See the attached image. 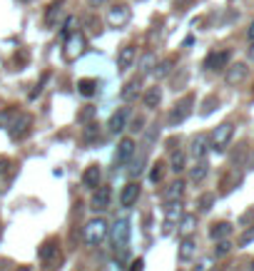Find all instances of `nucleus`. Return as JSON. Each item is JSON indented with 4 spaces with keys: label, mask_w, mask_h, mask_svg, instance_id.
<instances>
[{
    "label": "nucleus",
    "mask_w": 254,
    "mask_h": 271,
    "mask_svg": "<svg viewBox=\"0 0 254 271\" xmlns=\"http://www.w3.org/2000/svg\"><path fill=\"white\" fill-rule=\"evenodd\" d=\"M38 256H40V261H43V269H45V271H55V269L60 266V261H63L60 241H58V239H48V241H43V246H40Z\"/></svg>",
    "instance_id": "obj_1"
},
{
    "label": "nucleus",
    "mask_w": 254,
    "mask_h": 271,
    "mask_svg": "<svg viewBox=\"0 0 254 271\" xmlns=\"http://www.w3.org/2000/svg\"><path fill=\"white\" fill-rule=\"evenodd\" d=\"M107 231H110L107 221H105L102 216H95V219H90V221L85 224V241H87L90 246H100V244L105 241Z\"/></svg>",
    "instance_id": "obj_2"
},
{
    "label": "nucleus",
    "mask_w": 254,
    "mask_h": 271,
    "mask_svg": "<svg viewBox=\"0 0 254 271\" xmlns=\"http://www.w3.org/2000/svg\"><path fill=\"white\" fill-rule=\"evenodd\" d=\"M232 135H234V125H232V122H222V125L214 127V132L209 135V149H214L217 154H222L224 147L229 144Z\"/></svg>",
    "instance_id": "obj_3"
},
{
    "label": "nucleus",
    "mask_w": 254,
    "mask_h": 271,
    "mask_svg": "<svg viewBox=\"0 0 254 271\" xmlns=\"http://www.w3.org/2000/svg\"><path fill=\"white\" fill-rule=\"evenodd\" d=\"M83 53H85V35H83V33H70V35L65 38L63 58H65L68 63H73V60H78Z\"/></svg>",
    "instance_id": "obj_4"
},
{
    "label": "nucleus",
    "mask_w": 254,
    "mask_h": 271,
    "mask_svg": "<svg viewBox=\"0 0 254 271\" xmlns=\"http://www.w3.org/2000/svg\"><path fill=\"white\" fill-rule=\"evenodd\" d=\"M130 219H117L115 226H112V246L120 251V249H127L130 244Z\"/></svg>",
    "instance_id": "obj_5"
},
{
    "label": "nucleus",
    "mask_w": 254,
    "mask_h": 271,
    "mask_svg": "<svg viewBox=\"0 0 254 271\" xmlns=\"http://www.w3.org/2000/svg\"><path fill=\"white\" fill-rule=\"evenodd\" d=\"M130 18H132V10L127 5H112L110 13H107V25L115 28V30H122L130 23Z\"/></svg>",
    "instance_id": "obj_6"
},
{
    "label": "nucleus",
    "mask_w": 254,
    "mask_h": 271,
    "mask_svg": "<svg viewBox=\"0 0 254 271\" xmlns=\"http://www.w3.org/2000/svg\"><path fill=\"white\" fill-rule=\"evenodd\" d=\"M192 105H194V95L182 97V100L174 105V110L169 112V125H182V122L192 115Z\"/></svg>",
    "instance_id": "obj_7"
},
{
    "label": "nucleus",
    "mask_w": 254,
    "mask_h": 271,
    "mask_svg": "<svg viewBox=\"0 0 254 271\" xmlns=\"http://www.w3.org/2000/svg\"><path fill=\"white\" fill-rule=\"evenodd\" d=\"M8 130H10V139H15V142L25 139L30 135V130H33V115H18L15 122Z\"/></svg>",
    "instance_id": "obj_8"
},
{
    "label": "nucleus",
    "mask_w": 254,
    "mask_h": 271,
    "mask_svg": "<svg viewBox=\"0 0 254 271\" xmlns=\"http://www.w3.org/2000/svg\"><path fill=\"white\" fill-rule=\"evenodd\" d=\"M182 204H179V199L177 202H167V206H165V224H162V234H172L174 231V224L182 219Z\"/></svg>",
    "instance_id": "obj_9"
},
{
    "label": "nucleus",
    "mask_w": 254,
    "mask_h": 271,
    "mask_svg": "<svg viewBox=\"0 0 254 271\" xmlns=\"http://www.w3.org/2000/svg\"><path fill=\"white\" fill-rule=\"evenodd\" d=\"M232 60V50H214L204 58V70H224Z\"/></svg>",
    "instance_id": "obj_10"
},
{
    "label": "nucleus",
    "mask_w": 254,
    "mask_h": 271,
    "mask_svg": "<svg viewBox=\"0 0 254 271\" xmlns=\"http://www.w3.org/2000/svg\"><path fill=\"white\" fill-rule=\"evenodd\" d=\"M135 154V139L132 137H125L120 144H117V152H115V167H125Z\"/></svg>",
    "instance_id": "obj_11"
},
{
    "label": "nucleus",
    "mask_w": 254,
    "mask_h": 271,
    "mask_svg": "<svg viewBox=\"0 0 254 271\" xmlns=\"http://www.w3.org/2000/svg\"><path fill=\"white\" fill-rule=\"evenodd\" d=\"M247 72H249V68L244 65V63H234V65H227V72H224V82L227 85H239V82H244L247 80Z\"/></svg>",
    "instance_id": "obj_12"
},
{
    "label": "nucleus",
    "mask_w": 254,
    "mask_h": 271,
    "mask_svg": "<svg viewBox=\"0 0 254 271\" xmlns=\"http://www.w3.org/2000/svg\"><path fill=\"white\" fill-rule=\"evenodd\" d=\"M135 58H137V48H135V45H125V48H120V53H117V70H127V68H132Z\"/></svg>",
    "instance_id": "obj_13"
},
{
    "label": "nucleus",
    "mask_w": 254,
    "mask_h": 271,
    "mask_svg": "<svg viewBox=\"0 0 254 271\" xmlns=\"http://www.w3.org/2000/svg\"><path fill=\"white\" fill-rule=\"evenodd\" d=\"M137 197H140V184L137 182H127L122 187V192H120V204L122 206H132L137 202Z\"/></svg>",
    "instance_id": "obj_14"
},
{
    "label": "nucleus",
    "mask_w": 254,
    "mask_h": 271,
    "mask_svg": "<svg viewBox=\"0 0 254 271\" xmlns=\"http://www.w3.org/2000/svg\"><path fill=\"white\" fill-rule=\"evenodd\" d=\"M110 202H112L110 187H100V189L95 192V197H92V211H105V209L110 206Z\"/></svg>",
    "instance_id": "obj_15"
},
{
    "label": "nucleus",
    "mask_w": 254,
    "mask_h": 271,
    "mask_svg": "<svg viewBox=\"0 0 254 271\" xmlns=\"http://www.w3.org/2000/svg\"><path fill=\"white\" fill-rule=\"evenodd\" d=\"M194 254H197V241H194V236H187V234H184V239L179 241L177 256H179V261H192Z\"/></svg>",
    "instance_id": "obj_16"
},
{
    "label": "nucleus",
    "mask_w": 254,
    "mask_h": 271,
    "mask_svg": "<svg viewBox=\"0 0 254 271\" xmlns=\"http://www.w3.org/2000/svg\"><path fill=\"white\" fill-rule=\"evenodd\" d=\"M209 152V137L207 135H197L192 139V147H189V154L194 159H204V154Z\"/></svg>",
    "instance_id": "obj_17"
},
{
    "label": "nucleus",
    "mask_w": 254,
    "mask_h": 271,
    "mask_svg": "<svg viewBox=\"0 0 254 271\" xmlns=\"http://www.w3.org/2000/svg\"><path fill=\"white\" fill-rule=\"evenodd\" d=\"M100 179H102L100 164H90V167L85 169V174H83V184H85L87 189H97V187H100Z\"/></svg>",
    "instance_id": "obj_18"
},
{
    "label": "nucleus",
    "mask_w": 254,
    "mask_h": 271,
    "mask_svg": "<svg viewBox=\"0 0 254 271\" xmlns=\"http://www.w3.org/2000/svg\"><path fill=\"white\" fill-rule=\"evenodd\" d=\"M127 115H130V110H127V107H120L117 112H112L110 125H107V127H110V132H115V135H117V132H122V130H125V122H127Z\"/></svg>",
    "instance_id": "obj_19"
},
{
    "label": "nucleus",
    "mask_w": 254,
    "mask_h": 271,
    "mask_svg": "<svg viewBox=\"0 0 254 271\" xmlns=\"http://www.w3.org/2000/svg\"><path fill=\"white\" fill-rule=\"evenodd\" d=\"M182 194H184V182L182 179H177V182H172L169 187L162 189V199L165 202H177V199H182Z\"/></svg>",
    "instance_id": "obj_20"
},
{
    "label": "nucleus",
    "mask_w": 254,
    "mask_h": 271,
    "mask_svg": "<svg viewBox=\"0 0 254 271\" xmlns=\"http://www.w3.org/2000/svg\"><path fill=\"white\" fill-rule=\"evenodd\" d=\"M60 18H63V8H60V3H53L48 10H45V28H58V23H60Z\"/></svg>",
    "instance_id": "obj_21"
},
{
    "label": "nucleus",
    "mask_w": 254,
    "mask_h": 271,
    "mask_svg": "<svg viewBox=\"0 0 254 271\" xmlns=\"http://www.w3.org/2000/svg\"><path fill=\"white\" fill-rule=\"evenodd\" d=\"M229 234H232V224H229V221H217V224H212V229H209V239H214V241L229 239Z\"/></svg>",
    "instance_id": "obj_22"
},
{
    "label": "nucleus",
    "mask_w": 254,
    "mask_h": 271,
    "mask_svg": "<svg viewBox=\"0 0 254 271\" xmlns=\"http://www.w3.org/2000/svg\"><path fill=\"white\" fill-rule=\"evenodd\" d=\"M160 100H162V90L155 85V87H147V92L142 95V102H145V107L147 110H155L157 105H160Z\"/></svg>",
    "instance_id": "obj_23"
},
{
    "label": "nucleus",
    "mask_w": 254,
    "mask_h": 271,
    "mask_svg": "<svg viewBox=\"0 0 254 271\" xmlns=\"http://www.w3.org/2000/svg\"><path fill=\"white\" fill-rule=\"evenodd\" d=\"M140 87H142V80L135 77V80H130V82L125 85V90L120 92V97H122L125 102H130V100H135V97L140 95Z\"/></svg>",
    "instance_id": "obj_24"
},
{
    "label": "nucleus",
    "mask_w": 254,
    "mask_h": 271,
    "mask_svg": "<svg viewBox=\"0 0 254 271\" xmlns=\"http://www.w3.org/2000/svg\"><path fill=\"white\" fill-rule=\"evenodd\" d=\"M78 92H80L83 97H92V95L97 92V80H90V77H83V80L78 82Z\"/></svg>",
    "instance_id": "obj_25"
},
{
    "label": "nucleus",
    "mask_w": 254,
    "mask_h": 271,
    "mask_svg": "<svg viewBox=\"0 0 254 271\" xmlns=\"http://www.w3.org/2000/svg\"><path fill=\"white\" fill-rule=\"evenodd\" d=\"M207 174H209V164H207L204 159H197V164H194L192 172H189V179H192V182H202Z\"/></svg>",
    "instance_id": "obj_26"
},
{
    "label": "nucleus",
    "mask_w": 254,
    "mask_h": 271,
    "mask_svg": "<svg viewBox=\"0 0 254 271\" xmlns=\"http://www.w3.org/2000/svg\"><path fill=\"white\" fill-rule=\"evenodd\" d=\"M20 112L15 110V107H8V110H3L0 112V127H10L13 122H15V117H18Z\"/></svg>",
    "instance_id": "obj_27"
},
{
    "label": "nucleus",
    "mask_w": 254,
    "mask_h": 271,
    "mask_svg": "<svg viewBox=\"0 0 254 271\" xmlns=\"http://www.w3.org/2000/svg\"><path fill=\"white\" fill-rule=\"evenodd\" d=\"M155 65H157L155 55H152V53H145V55H142V60H140V72H142V75H147V72H152V70H155Z\"/></svg>",
    "instance_id": "obj_28"
},
{
    "label": "nucleus",
    "mask_w": 254,
    "mask_h": 271,
    "mask_svg": "<svg viewBox=\"0 0 254 271\" xmlns=\"http://www.w3.org/2000/svg\"><path fill=\"white\" fill-rule=\"evenodd\" d=\"M83 135H85V142H95V139L100 137V125H97V122H87Z\"/></svg>",
    "instance_id": "obj_29"
},
{
    "label": "nucleus",
    "mask_w": 254,
    "mask_h": 271,
    "mask_svg": "<svg viewBox=\"0 0 254 271\" xmlns=\"http://www.w3.org/2000/svg\"><path fill=\"white\" fill-rule=\"evenodd\" d=\"M172 65H174V60H162L160 65H155L157 70H155V75H157V80H162V77H167L169 72H172Z\"/></svg>",
    "instance_id": "obj_30"
},
{
    "label": "nucleus",
    "mask_w": 254,
    "mask_h": 271,
    "mask_svg": "<svg viewBox=\"0 0 254 271\" xmlns=\"http://www.w3.org/2000/svg\"><path fill=\"white\" fill-rule=\"evenodd\" d=\"M172 172L174 174H179V172H184V154L177 149V152H172Z\"/></svg>",
    "instance_id": "obj_31"
},
{
    "label": "nucleus",
    "mask_w": 254,
    "mask_h": 271,
    "mask_svg": "<svg viewBox=\"0 0 254 271\" xmlns=\"http://www.w3.org/2000/svg\"><path fill=\"white\" fill-rule=\"evenodd\" d=\"M194 224H197V216H194V214H187V216L182 214V224H179V231H182V234H189V231L194 229Z\"/></svg>",
    "instance_id": "obj_32"
},
{
    "label": "nucleus",
    "mask_w": 254,
    "mask_h": 271,
    "mask_svg": "<svg viewBox=\"0 0 254 271\" xmlns=\"http://www.w3.org/2000/svg\"><path fill=\"white\" fill-rule=\"evenodd\" d=\"M95 115H97V107L87 105V107H85V110L78 115V122H80V125H85V122H92V117H95Z\"/></svg>",
    "instance_id": "obj_33"
},
{
    "label": "nucleus",
    "mask_w": 254,
    "mask_h": 271,
    "mask_svg": "<svg viewBox=\"0 0 254 271\" xmlns=\"http://www.w3.org/2000/svg\"><path fill=\"white\" fill-rule=\"evenodd\" d=\"M162 174H165V164H162V162H155L152 169H150V182L157 184V182L162 179Z\"/></svg>",
    "instance_id": "obj_34"
},
{
    "label": "nucleus",
    "mask_w": 254,
    "mask_h": 271,
    "mask_svg": "<svg viewBox=\"0 0 254 271\" xmlns=\"http://www.w3.org/2000/svg\"><path fill=\"white\" fill-rule=\"evenodd\" d=\"M232 251V241L229 239H219L217 246H214V256H227Z\"/></svg>",
    "instance_id": "obj_35"
},
{
    "label": "nucleus",
    "mask_w": 254,
    "mask_h": 271,
    "mask_svg": "<svg viewBox=\"0 0 254 271\" xmlns=\"http://www.w3.org/2000/svg\"><path fill=\"white\" fill-rule=\"evenodd\" d=\"M132 157H135V154H132ZM142 164H145V154L135 157V159H132V167H130V174H132V177H140V174H142V169H145Z\"/></svg>",
    "instance_id": "obj_36"
},
{
    "label": "nucleus",
    "mask_w": 254,
    "mask_h": 271,
    "mask_svg": "<svg viewBox=\"0 0 254 271\" xmlns=\"http://www.w3.org/2000/svg\"><path fill=\"white\" fill-rule=\"evenodd\" d=\"M212 204H214V194H202V197H199V202H197L199 211H209V209H212Z\"/></svg>",
    "instance_id": "obj_37"
},
{
    "label": "nucleus",
    "mask_w": 254,
    "mask_h": 271,
    "mask_svg": "<svg viewBox=\"0 0 254 271\" xmlns=\"http://www.w3.org/2000/svg\"><path fill=\"white\" fill-rule=\"evenodd\" d=\"M70 33H75V18H65V25H63V33H60V38L65 40Z\"/></svg>",
    "instance_id": "obj_38"
},
{
    "label": "nucleus",
    "mask_w": 254,
    "mask_h": 271,
    "mask_svg": "<svg viewBox=\"0 0 254 271\" xmlns=\"http://www.w3.org/2000/svg\"><path fill=\"white\" fill-rule=\"evenodd\" d=\"M48 80H50V75H48V72H43V77H40V82H38V85H35V90L30 92V100H35V97H38V95L43 92V87H45V82H48Z\"/></svg>",
    "instance_id": "obj_39"
},
{
    "label": "nucleus",
    "mask_w": 254,
    "mask_h": 271,
    "mask_svg": "<svg viewBox=\"0 0 254 271\" xmlns=\"http://www.w3.org/2000/svg\"><path fill=\"white\" fill-rule=\"evenodd\" d=\"M254 241V224H252V229H247L242 236H239V246H247V244H252Z\"/></svg>",
    "instance_id": "obj_40"
},
{
    "label": "nucleus",
    "mask_w": 254,
    "mask_h": 271,
    "mask_svg": "<svg viewBox=\"0 0 254 271\" xmlns=\"http://www.w3.org/2000/svg\"><path fill=\"white\" fill-rule=\"evenodd\" d=\"M214 105H217V97H214V95H212V97H207V100H204V107H202V115L207 117V115L214 110Z\"/></svg>",
    "instance_id": "obj_41"
},
{
    "label": "nucleus",
    "mask_w": 254,
    "mask_h": 271,
    "mask_svg": "<svg viewBox=\"0 0 254 271\" xmlns=\"http://www.w3.org/2000/svg\"><path fill=\"white\" fill-rule=\"evenodd\" d=\"M194 271H212V261H209V259H202V261L194 266Z\"/></svg>",
    "instance_id": "obj_42"
},
{
    "label": "nucleus",
    "mask_w": 254,
    "mask_h": 271,
    "mask_svg": "<svg viewBox=\"0 0 254 271\" xmlns=\"http://www.w3.org/2000/svg\"><path fill=\"white\" fill-rule=\"evenodd\" d=\"M87 25H90V33H92V35H100V20L90 18V20H87Z\"/></svg>",
    "instance_id": "obj_43"
},
{
    "label": "nucleus",
    "mask_w": 254,
    "mask_h": 271,
    "mask_svg": "<svg viewBox=\"0 0 254 271\" xmlns=\"http://www.w3.org/2000/svg\"><path fill=\"white\" fill-rule=\"evenodd\" d=\"M252 221H254V211H244V214H242V219H239V224H242V226H247V224H252Z\"/></svg>",
    "instance_id": "obj_44"
},
{
    "label": "nucleus",
    "mask_w": 254,
    "mask_h": 271,
    "mask_svg": "<svg viewBox=\"0 0 254 271\" xmlns=\"http://www.w3.org/2000/svg\"><path fill=\"white\" fill-rule=\"evenodd\" d=\"M142 269H145V259H135L130 264V271H142Z\"/></svg>",
    "instance_id": "obj_45"
},
{
    "label": "nucleus",
    "mask_w": 254,
    "mask_h": 271,
    "mask_svg": "<svg viewBox=\"0 0 254 271\" xmlns=\"http://www.w3.org/2000/svg\"><path fill=\"white\" fill-rule=\"evenodd\" d=\"M8 167H10V159H8V157H0V177L8 172Z\"/></svg>",
    "instance_id": "obj_46"
},
{
    "label": "nucleus",
    "mask_w": 254,
    "mask_h": 271,
    "mask_svg": "<svg viewBox=\"0 0 254 271\" xmlns=\"http://www.w3.org/2000/svg\"><path fill=\"white\" fill-rule=\"evenodd\" d=\"M142 125H145V120H142V117H135V120H132V130H135V132H140V130H142Z\"/></svg>",
    "instance_id": "obj_47"
},
{
    "label": "nucleus",
    "mask_w": 254,
    "mask_h": 271,
    "mask_svg": "<svg viewBox=\"0 0 254 271\" xmlns=\"http://www.w3.org/2000/svg\"><path fill=\"white\" fill-rule=\"evenodd\" d=\"M247 38H249V40H254V20H252V23H249V28H247Z\"/></svg>",
    "instance_id": "obj_48"
},
{
    "label": "nucleus",
    "mask_w": 254,
    "mask_h": 271,
    "mask_svg": "<svg viewBox=\"0 0 254 271\" xmlns=\"http://www.w3.org/2000/svg\"><path fill=\"white\" fill-rule=\"evenodd\" d=\"M247 58H249V60H254V40L249 43V50H247Z\"/></svg>",
    "instance_id": "obj_49"
},
{
    "label": "nucleus",
    "mask_w": 254,
    "mask_h": 271,
    "mask_svg": "<svg viewBox=\"0 0 254 271\" xmlns=\"http://www.w3.org/2000/svg\"><path fill=\"white\" fill-rule=\"evenodd\" d=\"M184 3H189V0H174V5H177V8H182Z\"/></svg>",
    "instance_id": "obj_50"
},
{
    "label": "nucleus",
    "mask_w": 254,
    "mask_h": 271,
    "mask_svg": "<svg viewBox=\"0 0 254 271\" xmlns=\"http://www.w3.org/2000/svg\"><path fill=\"white\" fill-rule=\"evenodd\" d=\"M18 271H33L30 266H18Z\"/></svg>",
    "instance_id": "obj_51"
},
{
    "label": "nucleus",
    "mask_w": 254,
    "mask_h": 271,
    "mask_svg": "<svg viewBox=\"0 0 254 271\" xmlns=\"http://www.w3.org/2000/svg\"><path fill=\"white\" fill-rule=\"evenodd\" d=\"M97 3H105V0H92V5H97Z\"/></svg>",
    "instance_id": "obj_52"
},
{
    "label": "nucleus",
    "mask_w": 254,
    "mask_h": 271,
    "mask_svg": "<svg viewBox=\"0 0 254 271\" xmlns=\"http://www.w3.org/2000/svg\"><path fill=\"white\" fill-rule=\"evenodd\" d=\"M23 3H33V0H23Z\"/></svg>",
    "instance_id": "obj_53"
}]
</instances>
